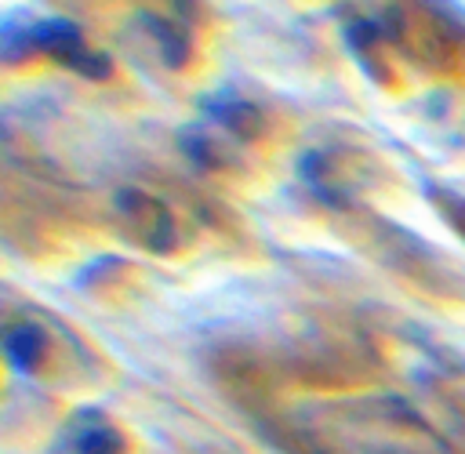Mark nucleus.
Instances as JSON below:
<instances>
[{"instance_id":"obj_3","label":"nucleus","mask_w":465,"mask_h":454,"mask_svg":"<svg viewBox=\"0 0 465 454\" xmlns=\"http://www.w3.org/2000/svg\"><path fill=\"white\" fill-rule=\"evenodd\" d=\"M4 345H8V356H11L15 367H30V363L44 352V338H41L36 327H11Z\"/></svg>"},{"instance_id":"obj_2","label":"nucleus","mask_w":465,"mask_h":454,"mask_svg":"<svg viewBox=\"0 0 465 454\" xmlns=\"http://www.w3.org/2000/svg\"><path fill=\"white\" fill-rule=\"evenodd\" d=\"M116 429L106 425L102 418H91V422H80L69 433V451L73 454H116Z\"/></svg>"},{"instance_id":"obj_1","label":"nucleus","mask_w":465,"mask_h":454,"mask_svg":"<svg viewBox=\"0 0 465 454\" xmlns=\"http://www.w3.org/2000/svg\"><path fill=\"white\" fill-rule=\"evenodd\" d=\"M25 36H30L33 47H44V52L58 55L62 62H69V66L80 69V73H106V58H98V55L87 52L80 30H76L73 22H66V19L41 22V26H33Z\"/></svg>"}]
</instances>
